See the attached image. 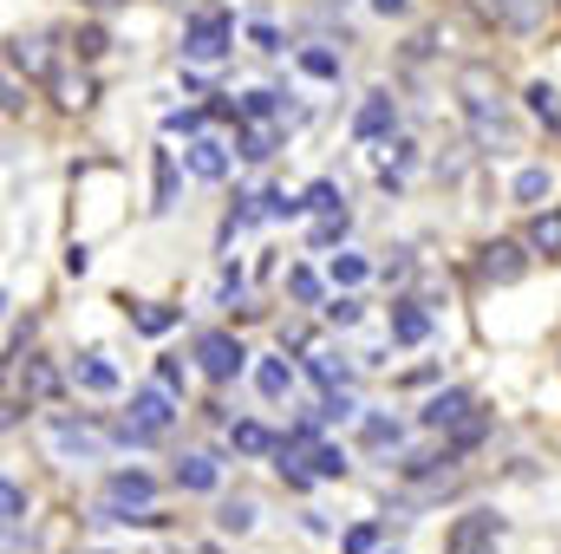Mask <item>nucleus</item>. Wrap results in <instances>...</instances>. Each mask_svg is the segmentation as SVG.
Returning <instances> with one entry per match:
<instances>
[{"mask_svg": "<svg viewBox=\"0 0 561 554\" xmlns=\"http://www.w3.org/2000/svg\"><path fill=\"white\" fill-rule=\"evenodd\" d=\"M196 366H203V379L229 385V379L249 366V353H242V339H236V333H203V339H196Z\"/></svg>", "mask_w": 561, "mask_h": 554, "instance_id": "3", "label": "nucleus"}, {"mask_svg": "<svg viewBox=\"0 0 561 554\" xmlns=\"http://www.w3.org/2000/svg\"><path fill=\"white\" fill-rule=\"evenodd\" d=\"M112 53V33L105 26H79V59H105Z\"/></svg>", "mask_w": 561, "mask_h": 554, "instance_id": "33", "label": "nucleus"}, {"mask_svg": "<svg viewBox=\"0 0 561 554\" xmlns=\"http://www.w3.org/2000/svg\"><path fill=\"white\" fill-rule=\"evenodd\" d=\"M333 417H353V399H346V392H333V399H320V424H333Z\"/></svg>", "mask_w": 561, "mask_h": 554, "instance_id": "41", "label": "nucleus"}, {"mask_svg": "<svg viewBox=\"0 0 561 554\" xmlns=\"http://www.w3.org/2000/svg\"><path fill=\"white\" fill-rule=\"evenodd\" d=\"M170 417H176V392H170V385H144V392H131V424H144L150 437H163Z\"/></svg>", "mask_w": 561, "mask_h": 554, "instance_id": "8", "label": "nucleus"}, {"mask_svg": "<svg viewBox=\"0 0 561 554\" xmlns=\"http://www.w3.org/2000/svg\"><path fill=\"white\" fill-rule=\"evenodd\" d=\"M510 196H516V203H542V196H549V170H542V163H529V170H516V183H510Z\"/></svg>", "mask_w": 561, "mask_h": 554, "instance_id": "25", "label": "nucleus"}, {"mask_svg": "<svg viewBox=\"0 0 561 554\" xmlns=\"http://www.w3.org/2000/svg\"><path fill=\"white\" fill-rule=\"evenodd\" d=\"M20 392H26V405H59V392H66V379H59V366L53 359H20Z\"/></svg>", "mask_w": 561, "mask_h": 554, "instance_id": "9", "label": "nucleus"}, {"mask_svg": "<svg viewBox=\"0 0 561 554\" xmlns=\"http://www.w3.org/2000/svg\"><path fill=\"white\" fill-rule=\"evenodd\" d=\"M157 385H170V392H183V359H157Z\"/></svg>", "mask_w": 561, "mask_h": 554, "instance_id": "42", "label": "nucleus"}, {"mask_svg": "<svg viewBox=\"0 0 561 554\" xmlns=\"http://www.w3.org/2000/svg\"><path fill=\"white\" fill-rule=\"evenodd\" d=\"M85 268H92V249H85V242H72V255H66V275L79 280Z\"/></svg>", "mask_w": 561, "mask_h": 554, "instance_id": "44", "label": "nucleus"}, {"mask_svg": "<svg viewBox=\"0 0 561 554\" xmlns=\"http://www.w3.org/2000/svg\"><path fill=\"white\" fill-rule=\"evenodd\" d=\"M46 443L59 450V457H99L105 450V430L99 424H79V417H46Z\"/></svg>", "mask_w": 561, "mask_h": 554, "instance_id": "5", "label": "nucleus"}, {"mask_svg": "<svg viewBox=\"0 0 561 554\" xmlns=\"http://www.w3.org/2000/svg\"><path fill=\"white\" fill-rule=\"evenodd\" d=\"M307 463H313V476H327V483H333V476H346V450H340V443H313V457H307Z\"/></svg>", "mask_w": 561, "mask_h": 554, "instance_id": "29", "label": "nucleus"}, {"mask_svg": "<svg viewBox=\"0 0 561 554\" xmlns=\"http://www.w3.org/2000/svg\"><path fill=\"white\" fill-rule=\"evenodd\" d=\"M470 138L483 143V150H516V131H510V118H470Z\"/></svg>", "mask_w": 561, "mask_h": 554, "instance_id": "21", "label": "nucleus"}, {"mask_svg": "<svg viewBox=\"0 0 561 554\" xmlns=\"http://www.w3.org/2000/svg\"><path fill=\"white\" fill-rule=\"evenodd\" d=\"M85 7H99V13H112V7H131V0H85Z\"/></svg>", "mask_w": 561, "mask_h": 554, "instance_id": "47", "label": "nucleus"}, {"mask_svg": "<svg viewBox=\"0 0 561 554\" xmlns=\"http://www.w3.org/2000/svg\"><path fill=\"white\" fill-rule=\"evenodd\" d=\"M307 372H313L320 385H346V359H333V353H313V359H307Z\"/></svg>", "mask_w": 561, "mask_h": 554, "instance_id": "32", "label": "nucleus"}, {"mask_svg": "<svg viewBox=\"0 0 561 554\" xmlns=\"http://www.w3.org/2000/svg\"><path fill=\"white\" fill-rule=\"evenodd\" d=\"M392 131H399V105H392V92H366L359 112H353V138L359 143H386Z\"/></svg>", "mask_w": 561, "mask_h": 554, "instance_id": "6", "label": "nucleus"}, {"mask_svg": "<svg viewBox=\"0 0 561 554\" xmlns=\"http://www.w3.org/2000/svg\"><path fill=\"white\" fill-rule=\"evenodd\" d=\"M320 313H327L333 326H359V300H353V293H333V300H327Z\"/></svg>", "mask_w": 561, "mask_h": 554, "instance_id": "36", "label": "nucleus"}, {"mask_svg": "<svg viewBox=\"0 0 561 554\" xmlns=\"http://www.w3.org/2000/svg\"><path fill=\"white\" fill-rule=\"evenodd\" d=\"M300 72H307V79H340V53H327V46H300Z\"/></svg>", "mask_w": 561, "mask_h": 554, "instance_id": "27", "label": "nucleus"}, {"mask_svg": "<svg viewBox=\"0 0 561 554\" xmlns=\"http://www.w3.org/2000/svg\"><path fill=\"white\" fill-rule=\"evenodd\" d=\"M229 437H236V450H242V457H275V450H280V437L268 430V424H255V417L229 424Z\"/></svg>", "mask_w": 561, "mask_h": 554, "instance_id": "18", "label": "nucleus"}, {"mask_svg": "<svg viewBox=\"0 0 561 554\" xmlns=\"http://www.w3.org/2000/svg\"><path fill=\"white\" fill-rule=\"evenodd\" d=\"M490 535H496V516H463V522H457V535H450V549H444V554H477L483 542H490Z\"/></svg>", "mask_w": 561, "mask_h": 554, "instance_id": "20", "label": "nucleus"}, {"mask_svg": "<svg viewBox=\"0 0 561 554\" xmlns=\"http://www.w3.org/2000/svg\"><path fill=\"white\" fill-rule=\"evenodd\" d=\"M216 529H222V535H249V529H255V503H249V496L222 503V509H216Z\"/></svg>", "mask_w": 561, "mask_h": 554, "instance_id": "24", "label": "nucleus"}, {"mask_svg": "<svg viewBox=\"0 0 561 554\" xmlns=\"http://www.w3.org/2000/svg\"><path fill=\"white\" fill-rule=\"evenodd\" d=\"M0 509H7V529H20V516H26V489H20L13 476L0 483Z\"/></svg>", "mask_w": 561, "mask_h": 554, "instance_id": "39", "label": "nucleus"}, {"mask_svg": "<svg viewBox=\"0 0 561 554\" xmlns=\"http://www.w3.org/2000/svg\"><path fill=\"white\" fill-rule=\"evenodd\" d=\"M529 249H536V255H561V209H542V216L529 222Z\"/></svg>", "mask_w": 561, "mask_h": 554, "instance_id": "23", "label": "nucleus"}, {"mask_svg": "<svg viewBox=\"0 0 561 554\" xmlns=\"http://www.w3.org/2000/svg\"><path fill=\"white\" fill-rule=\"evenodd\" d=\"M7 59H13V72H26V79H53V46H46L39 33L7 39Z\"/></svg>", "mask_w": 561, "mask_h": 554, "instance_id": "11", "label": "nucleus"}, {"mask_svg": "<svg viewBox=\"0 0 561 554\" xmlns=\"http://www.w3.org/2000/svg\"><path fill=\"white\" fill-rule=\"evenodd\" d=\"M477 554H496V549H477Z\"/></svg>", "mask_w": 561, "mask_h": 554, "instance_id": "49", "label": "nucleus"}, {"mask_svg": "<svg viewBox=\"0 0 561 554\" xmlns=\"http://www.w3.org/2000/svg\"><path fill=\"white\" fill-rule=\"evenodd\" d=\"M229 46H236L229 13H196V20H190V33H183V59H196V66H216Z\"/></svg>", "mask_w": 561, "mask_h": 554, "instance_id": "2", "label": "nucleus"}, {"mask_svg": "<svg viewBox=\"0 0 561 554\" xmlns=\"http://www.w3.org/2000/svg\"><path fill=\"white\" fill-rule=\"evenodd\" d=\"M255 392H262V399H287V392H294L287 359H262V366H255Z\"/></svg>", "mask_w": 561, "mask_h": 554, "instance_id": "22", "label": "nucleus"}, {"mask_svg": "<svg viewBox=\"0 0 561 554\" xmlns=\"http://www.w3.org/2000/svg\"><path fill=\"white\" fill-rule=\"evenodd\" d=\"M196 554H222V549H196Z\"/></svg>", "mask_w": 561, "mask_h": 554, "instance_id": "48", "label": "nucleus"}, {"mask_svg": "<svg viewBox=\"0 0 561 554\" xmlns=\"http://www.w3.org/2000/svg\"><path fill=\"white\" fill-rule=\"evenodd\" d=\"M275 150H280V118H249V131H242V150H236V157L262 163V157H275Z\"/></svg>", "mask_w": 561, "mask_h": 554, "instance_id": "16", "label": "nucleus"}, {"mask_svg": "<svg viewBox=\"0 0 561 554\" xmlns=\"http://www.w3.org/2000/svg\"><path fill=\"white\" fill-rule=\"evenodd\" d=\"M0 105H7V118H20V112H26V92H20V79H7V99H0Z\"/></svg>", "mask_w": 561, "mask_h": 554, "instance_id": "45", "label": "nucleus"}, {"mask_svg": "<svg viewBox=\"0 0 561 554\" xmlns=\"http://www.w3.org/2000/svg\"><path fill=\"white\" fill-rule=\"evenodd\" d=\"M477 275L490 280V287H516V280L529 275V249L496 235V242H483V249H477Z\"/></svg>", "mask_w": 561, "mask_h": 554, "instance_id": "4", "label": "nucleus"}, {"mask_svg": "<svg viewBox=\"0 0 561 554\" xmlns=\"http://www.w3.org/2000/svg\"><path fill=\"white\" fill-rule=\"evenodd\" d=\"M523 105H529V112H536V125L561 143V92H556V85H549V79H536V85L523 92Z\"/></svg>", "mask_w": 561, "mask_h": 554, "instance_id": "14", "label": "nucleus"}, {"mask_svg": "<svg viewBox=\"0 0 561 554\" xmlns=\"http://www.w3.org/2000/svg\"><path fill=\"white\" fill-rule=\"evenodd\" d=\"M450 92H457V105H463L470 118H503V112H510V99H503V79H496V66H457Z\"/></svg>", "mask_w": 561, "mask_h": 554, "instance_id": "1", "label": "nucleus"}, {"mask_svg": "<svg viewBox=\"0 0 561 554\" xmlns=\"http://www.w3.org/2000/svg\"><path fill=\"white\" fill-rule=\"evenodd\" d=\"M346 229H353V216H346V209H327V216L313 222V249H333V242H346Z\"/></svg>", "mask_w": 561, "mask_h": 554, "instance_id": "28", "label": "nucleus"}, {"mask_svg": "<svg viewBox=\"0 0 561 554\" xmlns=\"http://www.w3.org/2000/svg\"><path fill=\"white\" fill-rule=\"evenodd\" d=\"M386 554H399V549H386Z\"/></svg>", "mask_w": 561, "mask_h": 554, "instance_id": "50", "label": "nucleus"}, {"mask_svg": "<svg viewBox=\"0 0 561 554\" xmlns=\"http://www.w3.org/2000/svg\"><path fill=\"white\" fill-rule=\"evenodd\" d=\"M379 542V522H359V529H346V554H373Z\"/></svg>", "mask_w": 561, "mask_h": 554, "instance_id": "40", "label": "nucleus"}, {"mask_svg": "<svg viewBox=\"0 0 561 554\" xmlns=\"http://www.w3.org/2000/svg\"><path fill=\"white\" fill-rule=\"evenodd\" d=\"M287 293H294L300 307H320V275H313V268H287Z\"/></svg>", "mask_w": 561, "mask_h": 554, "instance_id": "30", "label": "nucleus"}, {"mask_svg": "<svg viewBox=\"0 0 561 554\" xmlns=\"http://www.w3.org/2000/svg\"><path fill=\"white\" fill-rule=\"evenodd\" d=\"M366 443L373 450H399V424L392 417H366Z\"/></svg>", "mask_w": 561, "mask_h": 554, "instance_id": "37", "label": "nucleus"}, {"mask_svg": "<svg viewBox=\"0 0 561 554\" xmlns=\"http://www.w3.org/2000/svg\"><path fill=\"white\" fill-rule=\"evenodd\" d=\"M170 196H176V163L170 150H157V209H170Z\"/></svg>", "mask_w": 561, "mask_h": 554, "instance_id": "35", "label": "nucleus"}, {"mask_svg": "<svg viewBox=\"0 0 561 554\" xmlns=\"http://www.w3.org/2000/svg\"><path fill=\"white\" fill-rule=\"evenodd\" d=\"M183 163H190V176H196V183H222V176H229V143H222V138H190Z\"/></svg>", "mask_w": 561, "mask_h": 554, "instance_id": "10", "label": "nucleus"}, {"mask_svg": "<svg viewBox=\"0 0 561 554\" xmlns=\"http://www.w3.org/2000/svg\"><path fill=\"white\" fill-rule=\"evenodd\" d=\"M392 339H399V346H424V339H431V307L399 300V307H392Z\"/></svg>", "mask_w": 561, "mask_h": 554, "instance_id": "13", "label": "nucleus"}, {"mask_svg": "<svg viewBox=\"0 0 561 554\" xmlns=\"http://www.w3.org/2000/svg\"><path fill=\"white\" fill-rule=\"evenodd\" d=\"M405 7H412V0H373V13H386V20H399Z\"/></svg>", "mask_w": 561, "mask_h": 554, "instance_id": "46", "label": "nucleus"}, {"mask_svg": "<svg viewBox=\"0 0 561 554\" xmlns=\"http://www.w3.org/2000/svg\"><path fill=\"white\" fill-rule=\"evenodd\" d=\"M483 13H490L503 33H542L549 13H556V0H483Z\"/></svg>", "mask_w": 561, "mask_h": 554, "instance_id": "7", "label": "nucleus"}, {"mask_svg": "<svg viewBox=\"0 0 561 554\" xmlns=\"http://www.w3.org/2000/svg\"><path fill=\"white\" fill-rule=\"evenodd\" d=\"M72 385L79 392H118V366L99 359V353H85V359H72Z\"/></svg>", "mask_w": 561, "mask_h": 554, "instance_id": "15", "label": "nucleus"}, {"mask_svg": "<svg viewBox=\"0 0 561 554\" xmlns=\"http://www.w3.org/2000/svg\"><path fill=\"white\" fill-rule=\"evenodd\" d=\"M249 39H255L262 53H275V46H280V33H275V26H268V20H249Z\"/></svg>", "mask_w": 561, "mask_h": 554, "instance_id": "43", "label": "nucleus"}, {"mask_svg": "<svg viewBox=\"0 0 561 554\" xmlns=\"http://www.w3.org/2000/svg\"><path fill=\"white\" fill-rule=\"evenodd\" d=\"M176 320H183V313H176V307H163V300H131V326L150 333V339H163Z\"/></svg>", "mask_w": 561, "mask_h": 554, "instance_id": "19", "label": "nucleus"}, {"mask_svg": "<svg viewBox=\"0 0 561 554\" xmlns=\"http://www.w3.org/2000/svg\"><path fill=\"white\" fill-rule=\"evenodd\" d=\"M444 443H450L457 457H463V450H477V443H483V417H463V424H457V430H450Z\"/></svg>", "mask_w": 561, "mask_h": 554, "instance_id": "38", "label": "nucleus"}, {"mask_svg": "<svg viewBox=\"0 0 561 554\" xmlns=\"http://www.w3.org/2000/svg\"><path fill=\"white\" fill-rule=\"evenodd\" d=\"M307 209H313V216H327V209H346V196H340V183H327V176H320V183L307 189Z\"/></svg>", "mask_w": 561, "mask_h": 554, "instance_id": "31", "label": "nucleus"}, {"mask_svg": "<svg viewBox=\"0 0 561 554\" xmlns=\"http://www.w3.org/2000/svg\"><path fill=\"white\" fill-rule=\"evenodd\" d=\"M327 275H333V287H359V280L373 275V262H366V255H333Z\"/></svg>", "mask_w": 561, "mask_h": 554, "instance_id": "26", "label": "nucleus"}, {"mask_svg": "<svg viewBox=\"0 0 561 554\" xmlns=\"http://www.w3.org/2000/svg\"><path fill=\"white\" fill-rule=\"evenodd\" d=\"M203 118H209V112H170L163 131H170V138H203Z\"/></svg>", "mask_w": 561, "mask_h": 554, "instance_id": "34", "label": "nucleus"}, {"mask_svg": "<svg viewBox=\"0 0 561 554\" xmlns=\"http://www.w3.org/2000/svg\"><path fill=\"white\" fill-rule=\"evenodd\" d=\"M216 483H222L216 457H183V463H176V489H190V496H209Z\"/></svg>", "mask_w": 561, "mask_h": 554, "instance_id": "17", "label": "nucleus"}, {"mask_svg": "<svg viewBox=\"0 0 561 554\" xmlns=\"http://www.w3.org/2000/svg\"><path fill=\"white\" fill-rule=\"evenodd\" d=\"M463 417H477V399H470V392H437V399L424 405V424H431V430H457Z\"/></svg>", "mask_w": 561, "mask_h": 554, "instance_id": "12", "label": "nucleus"}]
</instances>
